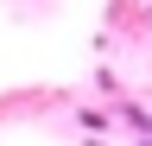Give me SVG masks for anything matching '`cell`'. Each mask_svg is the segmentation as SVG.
I'll use <instances>...</instances> for the list:
<instances>
[{"label":"cell","mask_w":152,"mask_h":146,"mask_svg":"<svg viewBox=\"0 0 152 146\" xmlns=\"http://www.w3.org/2000/svg\"><path fill=\"white\" fill-rule=\"evenodd\" d=\"M140 146H152V140H140Z\"/></svg>","instance_id":"obj_1"}]
</instances>
